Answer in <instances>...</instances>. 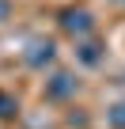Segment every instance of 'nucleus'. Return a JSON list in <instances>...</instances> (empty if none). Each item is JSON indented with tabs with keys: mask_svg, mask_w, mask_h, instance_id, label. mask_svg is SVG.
<instances>
[{
	"mask_svg": "<svg viewBox=\"0 0 125 129\" xmlns=\"http://www.w3.org/2000/svg\"><path fill=\"white\" fill-rule=\"evenodd\" d=\"M57 27L65 30V34H72V38H87V34L95 30V15H91L87 8L68 4V8H61V12H57Z\"/></svg>",
	"mask_w": 125,
	"mask_h": 129,
	"instance_id": "f257e3e1",
	"label": "nucleus"
},
{
	"mask_svg": "<svg viewBox=\"0 0 125 129\" xmlns=\"http://www.w3.org/2000/svg\"><path fill=\"white\" fill-rule=\"evenodd\" d=\"M53 57H57V46H53V38H27V49H23V61L30 64V69H46V64H53Z\"/></svg>",
	"mask_w": 125,
	"mask_h": 129,
	"instance_id": "f03ea898",
	"label": "nucleus"
},
{
	"mask_svg": "<svg viewBox=\"0 0 125 129\" xmlns=\"http://www.w3.org/2000/svg\"><path fill=\"white\" fill-rule=\"evenodd\" d=\"M68 95H76V76L72 72H53L46 80V99L49 103H65Z\"/></svg>",
	"mask_w": 125,
	"mask_h": 129,
	"instance_id": "7ed1b4c3",
	"label": "nucleus"
},
{
	"mask_svg": "<svg viewBox=\"0 0 125 129\" xmlns=\"http://www.w3.org/2000/svg\"><path fill=\"white\" fill-rule=\"evenodd\" d=\"M102 57H106V46H102L99 38H80V42H76V61H80V64L95 69V64H102Z\"/></svg>",
	"mask_w": 125,
	"mask_h": 129,
	"instance_id": "20e7f679",
	"label": "nucleus"
},
{
	"mask_svg": "<svg viewBox=\"0 0 125 129\" xmlns=\"http://www.w3.org/2000/svg\"><path fill=\"white\" fill-rule=\"evenodd\" d=\"M106 125L110 129H125V99H117V103L106 106Z\"/></svg>",
	"mask_w": 125,
	"mask_h": 129,
	"instance_id": "39448f33",
	"label": "nucleus"
},
{
	"mask_svg": "<svg viewBox=\"0 0 125 129\" xmlns=\"http://www.w3.org/2000/svg\"><path fill=\"white\" fill-rule=\"evenodd\" d=\"M19 114V99L12 95V91H0V121H8V118H15Z\"/></svg>",
	"mask_w": 125,
	"mask_h": 129,
	"instance_id": "423d86ee",
	"label": "nucleus"
},
{
	"mask_svg": "<svg viewBox=\"0 0 125 129\" xmlns=\"http://www.w3.org/2000/svg\"><path fill=\"white\" fill-rule=\"evenodd\" d=\"M8 15H12V0H0V23H4Z\"/></svg>",
	"mask_w": 125,
	"mask_h": 129,
	"instance_id": "0eeeda50",
	"label": "nucleus"
},
{
	"mask_svg": "<svg viewBox=\"0 0 125 129\" xmlns=\"http://www.w3.org/2000/svg\"><path fill=\"white\" fill-rule=\"evenodd\" d=\"M117 4H125V0H117Z\"/></svg>",
	"mask_w": 125,
	"mask_h": 129,
	"instance_id": "6e6552de",
	"label": "nucleus"
}]
</instances>
